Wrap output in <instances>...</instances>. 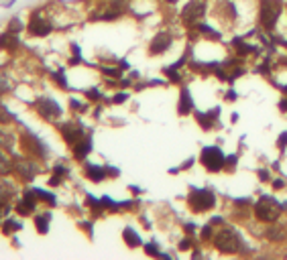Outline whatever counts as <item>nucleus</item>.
Listing matches in <instances>:
<instances>
[{
	"label": "nucleus",
	"mask_w": 287,
	"mask_h": 260,
	"mask_svg": "<svg viewBox=\"0 0 287 260\" xmlns=\"http://www.w3.org/2000/svg\"><path fill=\"white\" fill-rule=\"evenodd\" d=\"M214 246L220 252L234 254V252L240 250V246H243V238H240V234L234 230L232 226H222L220 230L214 234Z\"/></svg>",
	"instance_id": "obj_1"
},
{
	"label": "nucleus",
	"mask_w": 287,
	"mask_h": 260,
	"mask_svg": "<svg viewBox=\"0 0 287 260\" xmlns=\"http://www.w3.org/2000/svg\"><path fill=\"white\" fill-rule=\"evenodd\" d=\"M255 216H256V220H261V222L273 224L281 216V205H279V202L275 200V197L263 195L261 200L255 203Z\"/></svg>",
	"instance_id": "obj_2"
},
{
	"label": "nucleus",
	"mask_w": 287,
	"mask_h": 260,
	"mask_svg": "<svg viewBox=\"0 0 287 260\" xmlns=\"http://www.w3.org/2000/svg\"><path fill=\"white\" fill-rule=\"evenodd\" d=\"M283 8V0H261V10H259V23L267 29L273 30L277 25V19Z\"/></svg>",
	"instance_id": "obj_3"
},
{
	"label": "nucleus",
	"mask_w": 287,
	"mask_h": 260,
	"mask_svg": "<svg viewBox=\"0 0 287 260\" xmlns=\"http://www.w3.org/2000/svg\"><path fill=\"white\" fill-rule=\"evenodd\" d=\"M216 205V197L210 189H193L190 195V207L193 211H208Z\"/></svg>",
	"instance_id": "obj_4"
},
{
	"label": "nucleus",
	"mask_w": 287,
	"mask_h": 260,
	"mask_svg": "<svg viewBox=\"0 0 287 260\" xmlns=\"http://www.w3.org/2000/svg\"><path fill=\"white\" fill-rule=\"evenodd\" d=\"M224 155H222V150L218 146H206L202 150V165L206 167V169L210 173H218L222 167H224Z\"/></svg>",
	"instance_id": "obj_5"
},
{
	"label": "nucleus",
	"mask_w": 287,
	"mask_h": 260,
	"mask_svg": "<svg viewBox=\"0 0 287 260\" xmlns=\"http://www.w3.org/2000/svg\"><path fill=\"white\" fill-rule=\"evenodd\" d=\"M204 14H206L204 0H191V2H188V6L184 8V12H181V17H184V23L195 25L200 19H204Z\"/></svg>",
	"instance_id": "obj_6"
},
{
	"label": "nucleus",
	"mask_w": 287,
	"mask_h": 260,
	"mask_svg": "<svg viewBox=\"0 0 287 260\" xmlns=\"http://www.w3.org/2000/svg\"><path fill=\"white\" fill-rule=\"evenodd\" d=\"M37 110H39V114L43 118H47V120H53V118H57L59 114H62V108L57 106V102L55 100H49V98L39 100L37 102Z\"/></svg>",
	"instance_id": "obj_7"
},
{
	"label": "nucleus",
	"mask_w": 287,
	"mask_h": 260,
	"mask_svg": "<svg viewBox=\"0 0 287 260\" xmlns=\"http://www.w3.org/2000/svg\"><path fill=\"white\" fill-rule=\"evenodd\" d=\"M169 45H171V35L169 33H159V35H155L153 41H151L149 51H151V55H159L163 51H167Z\"/></svg>",
	"instance_id": "obj_8"
},
{
	"label": "nucleus",
	"mask_w": 287,
	"mask_h": 260,
	"mask_svg": "<svg viewBox=\"0 0 287 260\" xmlns=\"http://www.w3.org/2000/svg\"><path fill=\"white\" fill-rule=\"evenodd\" d=\"M29 33L35 35V37H45V35L51 33V25L45 19H41V17H33L31 25H29Z\"/></svg>",
	"instance_id": "obj_9"
},
{
	"label": "nucleus",
	"mask_w": 287,
	"mask_h": 260,
	"mask_svg": "<svg viewBox=\"0 0 287 260\" xmlns=\"http://www.w3.org/2000/svg\"><path fill=\"white\" fill-rule=\"evenodd\" d=\"M62 134H64V139H65L67 143H71V144H75L78 141H82V136H84L82 126H71V124L62 126Z\"/></svg>",
	"instance_id": "obj_10"
},
{
	"label": "nucleus",
	"mask_w": 287,
	"mask_h": 260,
	"mask_svg": "<svg viewBox=\"0 0 287 260\" xmlns=\"http://www.w3.org/2000/svg\"><path fill=\"white\" fill-rule=\"evenodd\" d=\"M193 110V102H191V96H190V89L184 87L181 89V96H179V114L186 116Z\"/></svg>",
	"instance_id": "obj_11"
},
{
	"label": "nucleus",
	"mask_w": 287,
	"mask_h": 260,
	"mask_svg": "<svg viewBox=\"0 0 287 260\" xmlns=\"http://www.w3.org/2000/svg\"><path fill=\"white\" fill-rule=\"evenodd\" d=\"M35 191H27L25 197H23V202L19 203V211L23 213V216H27V213H31L35 209Z\"/></svg>",
	"instance_id": "obj_12"
},
{
	"label": "nucleus",
	"mask_w": 287,
	"mask_h": 260,
	"mask_svg": "<svg viewBox=\"0 0 287 260\" xmlns=\"http://www.w3.org/2000/svg\"><path fill=\"white\" fill-rule=\"evenodd\" d=\"M86 175L94 183H98V181H102L104 177H106V169L100 167V165H86Z\"/></svg>",
	"instance_id": "obj_13"
},
{
	"label": "nucleus",
	"mask_w": 287,
	"mask_h": 260,
	"mask_svg": "<svg viewBox=\"0 0 287 260\" xmlns=\"http://www.w3.org/2000/svg\"><path fill=\"white\" fill-rule=\"evenodd\" d=\"M0 47L2 49H17L19 47V37L12 33V30H8V33L0 35Z\"/></svg>",
	"instance_id": "obj_14"
},
{
	"label": "nucleus",
	"mask_w": 287,
	"mask_h": 260,
	"mask_svg": "<svg viewBox=\"0 0 287 260\" xmlns=\"http://www.w3.org/2000/svg\"><path fill=\"white\" fill-rule=\"evenodd\" d=\"M265 236L271 240V242H281V240H285V230L281 226H269L267 228V232H265Z\"/></svg>",
	"instance_id": "obj_15"
},
{
	"label": "nucleus",
	"mask_w": 287,
	"mask_h": 260,
	"mask_svg": "<svg viewBox=\"0 0 287 260\" xmlns=\"http://www.w3.org/2000/svg\"><path fill=\"white\" fill-rule=\"evenodd\" d=\"M90 150H92V143L90 141H78L75 143V148H73V155H75V159H84Z\"/></svg>",
	"instance_id": "obj_16"
},
{
	"label": "nucleus",
	"mask_w": 287,
	"mask_h": 260,
	"mask_svg": "<svg viewBox=\"0 0 287 260\" xmlns=\"http://www.w3.org/2000/svg\"><path fill=\"white\" fill-rule=\"evenodd\" d=\"M123 238H125V242L128 244L130 248H137V246H141V238H139V234L132 230V228H127V230L123 232Z\"/></svg>",
	"instance_id": "obj_17"
},
{
	"label": "nucleus",
	"mask_w": 287,
	"mask_h": 260,
	"mask_svg": "<svg viewBox=\"0 0 287 260\" xmlns=\"http://www.w3.org/2000/svg\"><path fill=\"white\" fill-rule=\"evenodd\" d=\"M49 220H51V213L49 211H45L43 216H37L35 218V226H37V230L41 234H47V230H49Z\"/></svg>",
	"instance_id": "obj_18"
},
{
	"label": "nucleus",
	"mask_w": 287,
	"mask_h": 260,
	"mask_svg": "<svg viewBox=\"0 0 287 260\" xmlns=\"http://www.w3.org/2000/svg\"><path fill=\"white\" fill-rule=\"evenodd\" d=\"M19 173H21L25 179L31 181V179L35 177V173H37V165H33V163H21V165H19Z\"/></svg>",
	"instance_id": "obj_19"
},
{
	"label": "nucleus",
	"mask_w": 287,
	"mask_h": 260,
	"mask_svg": "<svg viewBox=\"0 0 287 260\" xmlns=\"http://www.w3.org/2000/svg\"><path fill=\"white\" fill-rule=\"evenodd\" d=\"M214 112H216V110H214ZM214 112H212V114H214ZM212 114H202V112H198V116H195V118H198V122L202 124V128L208 130L210 126L214 124V118H216V116H212Z\"/></svg>",
	"instance_id": "obj_20"
},
{
	"label": "nucleus",
	"mask_w": 287,
	"mask_h": 260,
	"mask_svg": "<svg viewBox=\"0 0 287 260\" xmlns=\"http://www.w3.org/2000/svg\"><path fill=\"white\" fill-rule=\"evenodd\" d=\"M128 4V0H110V12L114 14H120Z\"/></svg>",
	"instance_id": "obj_21"
},
{
	"label": "nucleus",
	"mask_w": 287,
	"mask_h": 260,
	"mask_svg": "<svg viewBox=\"0 0 287 260\" xmlns=\"http://www.w3.org/2000/svg\"><path fill=\"white\" fill-rule=\"evenodd\" d=\"M234 45H236V49H238V53H240V55H247V53H253V51H256V47H251V45L243 43L240 39H234Z\"/></svg>",
	"instance_id": "obj_22"
},
{
	"label": "nucleus",
	"mask_w": 287,
	"mask_h": 260,
	"mask_svg": "<svg viewBox=\"0 0 287 260\" xmlns=\"http://www.w3.org/2000/svg\"><path fill=\"white\" fill-rule=\"evenodd\" d=\"M10 171V161L0 152V175H4V173H8Z\"/></svg>",
	"instance_id": "obj_23"
},
{
	"label": "nucleus",
	"mask_w": 287,
	"mask_h": 260,
	"mask_svg": "<svg viewBox=\"0 0 287 260\" xmlns=\"http://www.w3.org/2000/svg\"><path fill=\"white\" fill-rule=\"evenodd\" d=\"M17 230H21V224L19 222H12V220H8L6 224H4V232H17Z\"/></svg>",
	"instance_id": "obj_24"
},
{
	"label": "nucleus",
	"mask_w": 287,
	"mask_h": 260,
	"mask_svg": "<svg viewBox=\"0 0 287 260\" xmlns=\"http://www.w3.org/2000/svg\"><path fill=\"white\" fill-rule=\"evenodd\" d=\"M214 236V224L212 222H210V224H206L204 226V232H202V238L204 240H208V238H212Z\"/></svg>",
	"instance_id": "obj_25"
},
{
	"label": "nucleus",
	"mask_w": 287,
	"mask_h": 260,
	"mask_svg": "<svg viewBox=\"0 0 287 260\" xmlns=\"http://www.w3.org/2000/svg\"><path fill=\"white\" fill-rule=\"evenodd\" d=\"M35 195H39L41 200H45V202H49V203H55V197L51 195V193H45L43 189H35Z\"/></svg>",
	"instance_id": "obj_26"
},
{
	"label": "nucleus",
	"mask_w": 287,
	"mask_h": 260,
	"mask_svg": "<svg viewBox=\"0 0 287 260\" xmlns=\"http://www.w3.org/2000/svg\"><path fill=\"white\" fill-rule=\"evenodd\" d=\"M163 71L169 75V80H171V82H179V80H181V78H179V73L175 71V67H165Z\"/></svg>",
	"instance_id": "obj_27"
},
{
	"label": "nucleus",
	"mask_w": 287,
	"mask_h": 260,
	"mask_svg": "<svg viewBox=\"0 0 287 260\" xmlns=\"http://www.w3.org/2000/svg\"><path fill=\"white\" fill-rule=\"evenodd\" d=\"M145 252L151 254V256H159V254H161V252L157 250V244H153V242L147 244V246H145Z\"/></svg>",
	"instance_id": "obj_28"
},
{
	"label": "nucleus",
	"mask_w": 287,
	"mask_h": 260,
	"mask_svg": "<svg viewBox=\"0 0 287 260\" xmlns=\"http://www.w3.org/2000/svg\"><path fill=\"white\" fill-rule=\"evenodd\" d=\"M198 29L202 30V33H208V35H212L214 39H220V35L216 33V30H214V29H210V27H206V25H198Z\"/></svg>",
	"instance_id": "obj_29"
},
{
	"label": "nucleus",
	"mask_w": 287,
	"mask_h": 260,
	"mask_svg": "<svg viewBox=\"0 0 287 260\" xmlns=\"http://www.w3.org/2000/svg\"><path fill=\"white\" fill-rule=\"evenodd\" d=\"M191 244H193V240H191V238H186V240H181L179 248H181V250H190V248H191Z\"/></svg>",
	"instance_id": "obj_30"
},
{
	"label": "nucleus",
	"mask_w": 287,
	"mask_h": 260,
	"mask_svg": "<svg viewBox=\"0 0 287 260\" xmlns=\"http://www.w3.org/2000/svg\"><path fill=\"white\" fill-rule=\"evenodd\" d=\"M234 163H236V155H230V157H226V161H224V167L228 165V169H234Z\"/></svg>",
	"instance_id": "obj_31"
},
{
	"label": "nucleus",
	"mask_w": 287,
	"mask_h": 260,
	"mask_svg": "<svg viewBox=\"0 0 287 260\" xmlns=\"http://www.w3.org/2000/svg\"><path fill=\"white\" fill-rule=\"evenodd\" d=\"M277 144H279V148L283 150L285 146H287V132H283L281 136H279V141H277Z\"/></svg>",
	"instance_id": "obj_32"
},
{
	"label": "nucleus",
	"mask_w": 287,
	"mask_h": 260,
	"mask_svg": "<svg viewBox=\"0 0 287 260\" xmlns=\"http://www.w3.org/2000/svg\"><path fill=\"white\" fill-rule=\"evenodd\" d=\"M102 71H104V73H108V75H112V78H118V75H120V71H118V69H108V67H102Z\"/></svg>",
	"instance_id": "obj_33"
},
{
	"label": "nucleus",
	"mask_w": 287,
	"mask_h": 260,
	"mask_svg": "<svg viewBox=\"0 0 287 260\" xmlns=\"http://www.w3.org/2000/svg\"><path fill=\"white\" fill-rule=\"evenodd\" d=\"M59 183H62V177H59V175H53V177L49 179V185H53V187L59 185Z\"/></svg>",
	"instance_id": "obj_34"
},
{
	"label": "nucleus",
	"mask_w": 287,
	"mask_h": 260,
	"mask_svg": "<svg viewBox=\"0 0 287 260\" xmlns=\"http://www.w3.org/2000/svg\"><path fill=\"white\" fill-rule=\"evenodd\" d=\"M69 104H71V108H75V110H84V106H82L78 100H75V98H71V102H69Z\"/></svg>",
	"instance_id": "obj_35"
},
{
	"label": "nucleus",
	"mask_w": 287,
	"mask_h": 260,
	"mask_svg": "<svg viewBox=\"0 0 287 260\" xmlns=\"http://www.w3.org/2000/svg\"><path fill=\"white\" fill-rule=\"evenodd\" d=\"M6 89H10V86H8V82H6L4 78H0V91H6Z\"/></svg>",
	"instance_id": "obj_36"
},
{
	"label": "nucleus",
	"mask_w": 287,
	"mask_h": 260,
	"mask_svg": "<svg viewBox=\"0 0 287 260\" xmlns=\"http://www.w3.org/2000/svg\"><path fill=\"white\" fill-rule=\"evenodd\" d=\"M55 173L57 175H67V169H65V167H62V165H57L55 167Z\"/></svg>",
	"instance_id": "obj_37"
},
{
	"label": "nucleus",
	"mask_w": 287,
	"mask_h": 260,
	"mask_svg": "<svg viewBox=\"0 0 287 260\" xmlns=\"http://www.w3.org/2000/svg\"><path fill=\"white\" fill-rule=\"evenodd\" d=\"M88 98H94V100L100 98V91H98V89H90V91H88Z\"/></svg>",
	"instance_id": "obj_38"
},
{
	"label": "nucleus",
	"mask_w": 287,
	"mask_h": 260,
	"mask_svg": "<svg viewBox=\"0 0 287 260\" xmlns=\"http://www.w3.org/2000/svg\"><path fill=\"white\" fill-rule=\"evenodd\" d=\"M21 29H23V27H21L19 21H12V23H10V30H21Z\"/></svg>",
	"instance_id": "obj_39"
},
{
	"label": "nucleus",
	"mask_w": 287,
	"mask_h": 260,
	"mask_svg": "<svg viewBox=\"0 0 287 260\" xmlns=\"http://www.w3.org/2000/svg\"><path fill=\"white\" fill-rule=\"evenodd\" d=\"M125 100H127V94H116V96H114V102H116V104L125 102Z\"/></svg>",
	"instance_id": "obj_40"
},
{
	"label": "nucleus",
	"mask_w": 287,
	"mask_h": 260,
	"mask_svg": "<svg viewBox=\"0 0 287 260\" xmlns=\"http://www.w3.org/2000/svg\"><path fill=\"white\" fill-rule=\"evenodd\" d=\"M273 187H275V189H281V187H283V181H281V179H275V181H273Z\"/></svg>",
	"instance_id": "obj_41"
},
{
	"label": "nucleus",
	"mask_w": 287,
	"mask_h": 260,
	"mask_svg": "<svg viewBox=\"0 0 287 260\" xmlns=\"http://www.w3.org/2000/svg\"><path fill=\"white\" fill-rule=\"evenodd\" d=\"M193 230H195V224H188V226H186V232H188V234H193Z\"/></svg>",
	"instance_id": "obj_42"
},
{
	"label": "nucleus",
	"mask_w": 287,
	"mask_h": 260,
	"mask_svg": "<svg viewBox=\"0 0 287 260\" xmlns=\"http://www.w3.org/2000/svg\"><path fill=\"white\" fill-rule=\"evenodd\" d=\"M259 71H261V73H269V67H267V63H263V65L259 67Z\"/></svg>",
	"instance_id": "obj_43"
},
{
	"label": "nucleus",
	"mask_w": 287,
	"mask_h": 260,
	"mask_svg": "<svg viewBox=\"0 0 287 260\" xmlns=\"http://www.w3.org/2000/svg\"><path fill=\"white\" fill-rule=\"evenodd\" d=\"M259 175H261V179H265V181L269 179V173H267V171H259Z\"/></svg>",
	"instance_id": "obj_44"
},
{
	"label": "nucleus",
	"mask_w": 287,
	"mask_h": 260,
	"mask_svg": "<svg viewBox=\"0 0 287 260\" xmlns=\"http://www.w3.org/2000/svg\"><path fill=\"white\" fill-rule=\"evenodd\" d=\"M279 108H281V110H287V100H283V102L279 104Z\"/></svg>",
	"instance_id": "obj_45"
},
{
	"label": "nucleus",
	"mask_w": 287,
	"mask_h": 260,
	"mask_svg": "<svg viewBox=\"0 0 287 260\" xmlns=\"http://www.w3.org/2000/svg\"><path fill=\"white\" fill-rule=\"evenodd\" d=\"M167 2H177V0H167Z\"/></svg>",
	"instance_id": "obj_46"
}]
</instances>
